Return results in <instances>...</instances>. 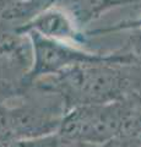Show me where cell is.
Returning <instances> with one entry per match:
<instances>
[{
  "mask_svg": "<svg viewBox=\"0 0 141 147\" xmlns=\"http://www.w3.org/2000/svg\"><path fill=\"white\" fill-rule=\"evenodd\" d=\"M129 0H54L53 5L66 12L81 31L112 9L129 5Z\"/></svg>",
  "mask_w": 141,
  "mask_h": 147,
  "instance_id": "cell-5",
  "label": "cell"
},
{
  "mask_svg": "<svg viewBox=\"0 0 141 147\" xmlns=\"http://www.w3.org/2000/svg\"><path fill=\"white\" fill-rule=\"evenodd\" d=\"M30 69L25 63L0 58V102H10L22 96Z\"/></svg>",
  "mask_w": 141,
  "mask_h": 147,
  "instance_id": "cell-6",
  "label": "cell"
},
{
  "mask_svg": "<svg viewBox=\"0 0 141 147\" xmlns=\"http://www.w3.org/2000/svg\"><path fill=\"white\" fill-rule=\"evenodd\" d=\"M125 44L134 54V61L128 64V92L126 98L141 107V30L133 31Z\"/></svg>",
  "mask_w": 141,
  "mask_h": 147,
  "instance_id": "cell-7",
  "label": "cell"
},
{
  "mask_svg": "<svg viewBox=\"0 0 141 147\" xmlns=\"http://www.w3.org/2000/svg\"><path fill=\"white\" fill-rule=\"evenodd\" d=\"M28 86L57 93L66 112L82 105L117 102L126 98L128 64H82L38 79Z\"/></svg>",
  "mask_w": 141,
  "mask_h": 147,
  "instance_id": "cell-1",
  "label": "cell"
},
{
  "mask_svg": "<svg viewBox=\"0 0 141 147\" xmlns=\"http://www.w3.org/2000/svg\"><path fill=\"white\" fill-rule=\"evenodd\" d=\"M26 34L32 44V66L25 80L26 87L36 80L55 75L72 66L93 63L129 64L135 59L126 44L111 53H98L86 50L76 44L45 38L36 32Z\"/></svg>",
  "mask_w": 141,
  "mask_h": 147,
  "instance_id": "cell-3",
  "label": "cell"
},
{
  "mask_svg": "<svg viewBox=\"0 0 141 147\" xmlns=\"http://www.w3.org/2000/svg\"><path fill=\"white\" fill-rule=\"evenodd\" d=\"M134 110L135 104L128 99L76 107L65 113L58 132L79 142L103 146L124 134Z\"/></svg>",
  "mask_w": 141,
  "mask_h": 147,
  "instance_id": "cell-2",
  "label": "cell"
},
{
  "mask_svg": "<svg viewBox=\"0 0 141 147\" xmlns=\"http://www.w3.org/2000/svg\"><path fill=\"white\" fill-rule=\"evenodd\" d=\"M16 31L24 34L28 32H36L45 38L61 40L80 47H82L87 40L86 33L75 25L71 17L55 6L45 9L28 24L16 28Z\"/></svg>",
  "mask_w": 141,
  "mask_h": 147,
  "instance_id": "cell-4",
  "label": "cell"
}]
</instances>
